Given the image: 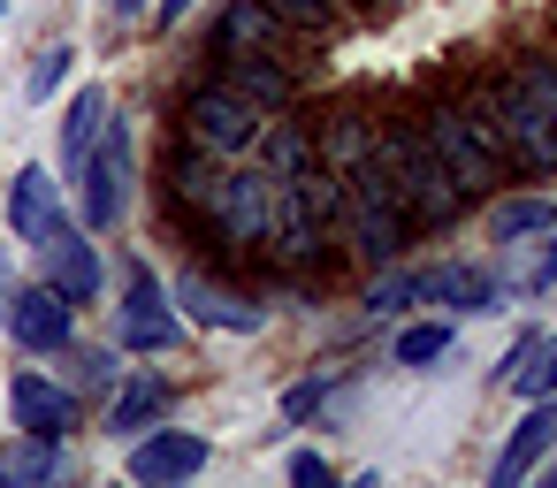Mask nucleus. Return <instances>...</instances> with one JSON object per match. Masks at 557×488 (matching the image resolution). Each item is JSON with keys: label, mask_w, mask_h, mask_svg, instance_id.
Wrapping results in <instances>:
<instances>
[{"label": "nucleus", "mask_w": 557, "mask_h": 488, "mask_svg": "<svg viewBox=\"0 0 557 488\" xmlns=\"http://www.w3.org/2000/svg\"><path fill=\"white\" fill-rule=\"evenodd\" d=\"M214 85H230L237 100H252L260 115H283L298 100V70L275 62V54H252V47H214Z\"/></svg>", "instance_id": "obj_8"}, {"label": "nucleus", "mask_w": 557, "mask_h": 488, "mask_svg": "<svg viewBox=\"0 0 557 488\" xmlns=\"http://www.w3.org/2000/svg\"><path fill=\"white\" fill-rule=\"evenodd\" d=\"M70 62H77L70 47H47V54H39V70L24 77V100H47V92H54V85L70 77Z\"/></svg>", "instance_id": "obj_31"}, {"label": "nucleus", "mask_w": 557, "mask_h": 488, "mask_svg": "<svg viewBox=\"0 0 557 488\" xmlns=\"http://www.w3.org/2000/svg\"><path fill=\"white\" fill-rule=\"evenodd\" d=\"M252 153H260V168H268L275 184H290V176H306V168L321 161L306 123H260V146H252Z\"/></svg>", "instance_id": "obj_22"}, {"label": "nucleus", "mask_w": 557, "mask_h": 488, "mask_svg": "<svg viewBox=\"0 0 557 488\" xmlns=\"http://www.w3.org/2000/svg\"><path fill=\"white\" fill-rule=\"evenodd\" d=\"M450 343H458V336H450V321H420V328H405V336H397V351H389V359H397V366H435Z\"/></svg>", "instance_id": "obj_29"}, {"label": "nucleus", "mask_w": 557, "mask_h": 488, "mask_svg": "<svg viewBox=\"0 0 557 488\" xmlns=\"http://www.w3.org/2000/svg\"><path fill=\"white\" fill-rule=\"evenodd\" d=\"M511 85H519V92L534 100V115L557 130V54H519V62H511Z\"/></svg>", "instance_id": "obj_27"}, {"label": "nucleus", "mask_w": 557, "mask_h": 488, "mask_svg": "<svg viewBox=\"0 0 557 488\" xmlns=\"http://www.w3.org/2000/svg\"><path fill=\"white\" fill-rule=\"evenodd\" d=\"M0 16H9V0H0Z\"/></svg>", "instance_id": "obj_41"}, {"label": "nucleus", "mask_w": 557, "mask_h": 488, "mask_svg": "<svg viewBox=\"0 0 557 488\" xmlns=\"http://www.w3.org/2000/svg\"><path fill=\"white\" fill-rule=\"evenodd\" d=\"M100 130H108V92L85 85V92L70 100V115H62V168H70V184H85V161H92Z\"/></svg>", "instance_id": "obj_20"}, {"label": "nucleus", "mask_w": 557, "mask_h": 488, "mask_svg": "<svg viewBox=\"0 0 557 488\" xmlns=\"http://www.w3.org/2000/svg\"><path fill=\"white\" fill-rule=\"evenodd\" d=\"M313 153H321V161L344 176V168H359V161L374 153V123H367V115H336V123L313 138Z\"/></svg>", "instance_id": "obj_25"}, {"label": "nucleus", "mask_w": 557, "mask_h": 488, "mask_svg": "<svg viewBox=\"0 0 557 488\" xmlns=\"http://www.w3.org/2000/svg\"><path fill=\"white\" fill-rule=\"evenodd\" d=\"M39 260H47V275H54V290H62L70 305H92V298H100V252H92L70 222L39 245Z\"/></svg>", "instance_id": "obj_17"}, {"label": "nucleus", "mask_w": 557, "mask_h": 488, "mask_svg": "<svg viewBox=\"0 0 557 488\" xmlns=\"http://www.w3.org/2000/svg\"><path fill=\"white\" fill-rule=\"evenodd\" d=\"M0 305H9V260H0Z\"/></svg>", "instance_id": "obj_39"}, {"label": "nucleus", "mask_w": 557, "mask_h": 488, "mask_svg": "<svg viewBox=\"0 0 557 488\" xmlns=\"http://www.w3.org/2000/svg\"><path fill=\"white\" fill-rule=\"evenodd\" d=\"M549 480H557V465H549Z\"/></svg>", "instance_id": "obj_42"}, {"label": "nucleus", "mask_w": 557, "mask_h": 488, "mask_svg": "<svg viewBox=\"0 0 557 488\" xmlns=\"http://www.w3.org/2000/svg\"><path fill=\"white\" fill-rule=\"evenodd\" d=\"M77 191H85V229H115L123 222V207H131V123L123 115H108Z\"/></svg>", "instance_id": "obj_7"}, {"label": "nucleus", "mask_w": 557, "mask_h": 488, "mask_svg": "<svg viewBox=\"0 0 557 488\" xmlns=\"http://www.w3.org/2000/svg\"><path fill=\"white\" fill-rule=\"evenodd\" d=\"M367 9H374V16H382V9H397V0H367Z\"/></svg>", "instance_id": "obj_40"}, {"label": "nucleus", "mask_w": 557, "mask_h": 488, "mask_svg": "<svg viewBox=\"0 0 557 488\" xmlns=\"http://www.w3.org/2000/svg\"><path fill=\"white\" fill-rule=\"evenodd\" d=\"M420 305H458V313H488L504 305L488 267H420Z\"/></svg>", "instance_id": "obj_19"}, {"label": "nucleus", "mask_w": 557, "mask_h": 488, "mask_svg": "<svg viewBox=\"0 0 557 488\" xmlns=\"http://www.w3.org/2000/svg\"><path fill=\"white\" fill-rule=\"evenodd\" d=\"M62 473V435H16V442H0V488H39Z\"/></svg>", "instance_id": "obj_21"}, {"label": "nucleus", "mask_w": 557, "mask_h": 488, "mask_svg": "<svg viewBox=\"0 0 557 488\" xmlns=\"http://www.w3.org/2000/svg\"><path fill=\"white\" fill-rule=\"evenodd\" d=\"M260 108L252 100H237L230 85H214V77H199L191 92H184V108H176V130L191 138V146H207L214 161H237V153H252L260 146Z\"/></svg>", "instance_id": "obj_4"}, {"label": "nucleus", "mask_w": 557, "mask_h": 488, "mask_svg": "<svg viewBox=\"0 0 557 488\" xmlns=\"http://www.w3.org/2000/svg\"><path fill=\"white\" fill-rule=\"evenodd\" d=\"M374 153H382L389 184L405 191L412 229H450L466 214V191L450 184V168L435 161V146L420 138V123H374Z\"/></svg>", "instance_id": "obj_2"}, {"label": "nucleus", "mask_w": 557, "mask_h": 488, "mask_svg": "<svg viewBox=\"0 0 557 488\" xmlns=\"http://www.w3.org/2000/svg\"><path fill=\"white\" fill-rule=\"evenodd\" d=\"M70 298L54 290V283H32V290H9V305H0V321H9V336L24 343V351H62L70 343Z\"/></svg>", "instance_id": "obj_12"}, {"label": "nucleus", "mask_w": 557, "mask_h": 488, "mask_svg": "<svg viewBox=\"0 0 557 488\" xmlns=\"http://www.w3.org/2000/svg\"><path fill=\"white\" fill-rule=\"evenodd\" d=\"M534 351H542V336H534V328H527V336H511V351H504V359H496V374H504V381H519V374H527V359H534Z\"/></svg>", "instance_id": "obj_33"}, {"label": "nucleus", "mask_w": 557, "mask_h": 488, "mask_svg": "<svg viewBox=\"0 0 557 488\" xmlns=\"http://www.w3.org/2000/svg\"><path fill=\"white\" fill-rule=\"evenodd\" d=\"M214 47H252V54H275L290 70H306V54H313V39H298L268 0H230L222 24H214Z\"/></svg>", "instance_id": "obj_9"}, {"label": "nucleus", "mask_w": 557, "mask_h": 488, "mask_svg": "<svg viewBox=\"0 0 557 488\" xmlns=\"http://www.w3.org/2000/svg\"><path fill=\"white\" fill-rule=\"evenodd\" d=\"M290 480H298V488H321V480H329V458L298 450V458H290Z\"/></svg>", "instance_id": "obj_35"}, {"label": "nucleus", "mask_w": 557, "mask_h": 488, "mask_svg": "<svg viewBox=\"0 0 557 488\" xmlns=\"http://www.w3.org/2000/svg\"><path fill=\"white\" fill-rule=\"evenodd\" d=\"M62 351H70V343H62ZM62 366H70V389H77V397H115V381H123L115 351H70Z\"/></svg>", "instance_id": "obj_28"}, {"label": "nucleus", "mask_w": 557, "mask_h": 488, "mask_svg": "<svg viewBox=\"0 0 557 488\" xmlns=\"http://www.w3.org/2000/svg\"><path fill=\"white\" fill-rule=\"evenodd\" d=\"M458 108H466L473 138H481L504 168H519V176H549V168H557V130L534 115V100L511 85V70H504V77H473V85L458 92Z\"/></svg>", "instance_id": "obj_1"}, {"label": "nucleus", "mask_w": 557, "mask_h": 488, "mask_svg": "<svg viewBox=\"0 0 557 488\" xmlns=\"http://www.w3.org/2000/svg\"><path fill=\"white\" fill-rule=\"evenodd\" d=\"M275 176L268 168H230L222 176V207H214V245L230 252H268V229H275Z\"/></svg>", "instance_id": "obj_6"}, {"label": "nucleus", "mask_w": 557, "mask_h": 488, "mask_svg": "<svg viewBox=\"0 0 557 488\" xmlns=\"http://www.w3.org/2000/svg\"><path fill=\"white\" fill-rule=\"evenodd\" d=\"M344 237L367 267H389L412 237V214H405V191L389 184L382 153H367L359 168H344Z\"/></svg>", "instance_id": "obj_3"}, {"label": "nucleus", "mask_w": 557, "mask_h": 488, "mask_svg": "<svg viewBox=\"0 0 557 488\" xmlns=\"http://www.w3.org/2000/svg\"><path fill=\"white\" fill-rule=\"evenodd\" d=\"M184 16H191V0H153V24H161V32H176Z\"/></svg>", "instance_id": "obj_37"}, {"label": "nucleus", "mask_w": 557, "mask_h": 488, "mask_svg": "<svg viewBox=\"0 0 557 488\" xmlns=\"http://www.w3.org/2000/svg\"><path fill=\"white\" fill-rule=\"evenodd\" d=\"M549 229H557V199H542V191L496 207V237H504V245H519V237H549Z\"/></svg>", "instance_id": "obj_26"}, {"label": "nucleus", "mask_w": 557, "mask_h": 488, "mask_svg": "<svg viewBox=\"0 0 557 488\" xmlns=\"http://www.w3.org/2000/svg\"><path fill=\"white\" fill-rule=\"evenodd\" d=\"M549 450H557V397H534V412L511 427V442H504V458H496V488L527 480V473H534Z\"/></svg>", "instance_id": "obj_18"}, {"label": "nucleus", "mask_w": 557, "mask_h": 488, "mask_svg": "<svg viewBox=\"0 0 557 488\" xmlns=\"http://www.w3.org/2000/svg\"><path fill=\"white\" fill-rule=\"evenodd\" d=\"M62 222H70V214H62V191H54V176H47V168H24V176L9 184V229H16V237L39 252V245H47Z\"/></svg>", "instance_id": "obj_16"}, {"label": "nucleus", "mask_w": 557, "mask_h": 488, "mask_svg": "<svg viewBox=\"0 0 557 488\" xmlns=\"http://www.w3.org/2000/svg\"><path fill=\"white\" fill-rule=\"evenodd\" d=\"M123 343H131V351H176V343H184V321L169 313V290L153 283L146 260H138L131 283H123Z\"/></svg>", "instance_id": "obj_10"}, {"label": "nucleus", "mask_w": 557, "mask_h": 488, "mask_svg": "<svg viewBox=\"0 0 557 488\" xmlns=\"http://www.w3.org/2000/svg\"><path fill=\"white\" fill-rule=\"evenodd\" d=\"M511 389H527V397H557V336H549V343L527 359V374H519Z\"/></svg>", "instance_id": "obj_32"}, {"label": "nucleus", "mask_w": 557, "mask_h": 488, "mask_svg": "<svg viewBox=\"0 0 557 488\" xmlns=\"http://www.w3.org/2000/svg\"><path fill=\"white\" fill-rule=\"evenodd\" d=\"M176 305L199 321V328H230V336H260L268 328V305L260 298H245V290H230V283H214V275H184L176 283Z\"/></svg>", "instance_id": "obj_11"}, {"label": "nucleus", "mask_w": 557, "mask_h": 488, "mask_svg": "<svg viewBox=\"0 0 557 488\" xmlns=\"http://www.w3.org/2000/svg\"><path fill=\"white\" fill-rule=\"evenodd\" d=\"M222 161L207 153V146H191V138H176V153L161 161V184H169V199L191 214V222H214V207H222Z\"/></svg>", "instance_id": "obj_14"}, {"label": "nucleus", "mask_w": 557, "mask_h": 488, "mask_svg": "<svg viewBox=\"0 0 557 488\" xmlns=\"http://www.w3.org/2000/svg\"><path fill=\"white\" fill-rule=\"evenodd\" d=\"M321 397H329V381H298V389L283 397V420H313V412H321Z\"/></svg>", "instance_id": "obj_34"}, {"label": "nucleus", "mask_w": 557, "mask_h": 488, "mask_svg": "<svg viewBox=\"0 0 557 488\" xmlns=\"http://www.w3.org/2000/svg\"><path fill=\"white\" fill-rule=\"evenodd\" d=\"M161 412H169V381H146V374L138 381H115V397H108V427L115 435H146Z\"/></svg>", "instance_id": "obj_23"}, {"label": "nucleus", "mask_w": 557, "mask_h": 488, "mask_svg": "<svg viewBox=\"0 0 557 488\" xmlns=\"http://www.w3.org/2000/svg\"><path fill=\"white\" fill-rule=\"evenodd\" d=\"M115 16H131V24H138V16H146V0H115Z\"/></svg>", "instance_id": "obj_38"}, {"label": "nucleus", "mask_w": 557, "mask_h": 488, "mask_svg": "<svg viewBox=\"0 0 557 488\" xmlns=\"http://www.w3.org/2000/svg\"><path fill=\"white\" fill-rule=\"evenodd\" d=\"M268 9H275L298 39H313V47H329V39H344V32L359 24V16L344 9V0H268Z\"/></svg>", "instance_id": "obj_24"}, {"label": "nucleus", "mask_w": 557, "mask_h": 488, "mask_svg": "<svg viewBox=\"0 0 557 488\" xmlns=\"http://www.w3.org/2000/svg\"><path fill=\"white\" fill-rule=\"evenodd\" d=\"M527 290H557V229H549V252L534 260V275H527Z\"/></svg>", "instance_id": "obj_36"}, {"label": "nucleus", "mask_w": 557, "mask_h": 488, "mask_svg": "<svg viewBox=\"0 0 557 488\" xmlns=\"http://www.w3.org/2000/svg\"><path fill=\"white\" fill-rule=\"evenodd\" d=\"M9 412H16V427H32V435H70V427H77V389L54 381V374H16V381H9Z\"/></svg>", "instance_id": "obj_15"}, {"label": "nucleus", "mask_w": 557, "mask_h": 488, "mask_svg": "<svg viewBox=\"0 0 557 488\" xmlns=\"http://www.w3.org/2000/svg\"><path fill=\"white\" fill-rule=\"evenodd\" d=\"M191 473H207V435H191V427H146V442L131 450V480H146V488H176Z\"/></svg>", "instance_id": "obj_13"}, {"label": "nucleus", "mask_w": 557, "mask_h": 488, "mask_svg": "<svg viewBox=\"0 0 557 488\" xmlns=\"http://www.w3.org/2000/svg\"><path fill=\"white\" fill-rule=\"evenodd\" d=\"M359 305L389 321V313H405V305H420V275H382V283H374V290H367Z\"/></svg>", "instance_id": "obj_30"}, {"label": "nucleus", "mask_w": 557, "mask_h": 488, "mask_svg": "<svg viewBox=\"0 0 557 488\" xmlns=\"http://www.w3.org/2000/svg\"><path fill=\"white\" fill-rule=\"evenodd\" d=\"M420 138L435 146V161L450 168V184L466 191V207H473V199H488V191H496V184L511 176V168H504V161H496V153H488V146L473 138V123H466V108H458L450 92H443V100H435V108L420 115Z\"/></svg>", "instance_id": "obj_5"}]
</instances>
